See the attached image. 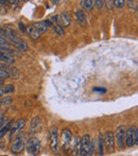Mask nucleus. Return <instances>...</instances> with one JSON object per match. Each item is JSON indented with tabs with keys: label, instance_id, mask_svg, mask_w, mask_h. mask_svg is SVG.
<instances>
[{
	"label": "nucleus",
	"instance_id": "f257e3e1",
	"mask_svg": "<svg viewBox=\"0 0 138 156\" xmlns=\"http://www.w3.org/2000/svg\"><path fill=\"white\" fill-rule=\"evenodd\" d=\"M0 36L4 37L6 41L10 44H13L16 49H19L20 51H26L28 50V44L20 38L17 32L12 29H4V28H0Z\"/></svg>",
	"mask_w": 138,
	"mask_h": 156
},
{
	"label": "nucleus",
	"instance_id": "f03ea898",
	"mask_svg": "<svg viewBox=\"0 0 138 156\" xmlns=\"http://www.w3.org/2000/svg\"><path fill=\"white\" fill-rule=\"evenodd\" d=\"M26 149V138L25 134L20 133L15 137L13 140L12 144H11V152L14 154H20L23 150Z\"/></svg>",
	"mask_w": 138,
	"mask_h": 156
},
{
	"label": "nucleus",
	"instance_id": "7ed1b4c3",
	"mask_svg": "<svg viewBox=\"0 0 138 156\" xmlns=\"http://www.w3.org/2000/svg\"><path fill=\"white\" fill-rule=\"evenodd\" d=\"M58 144H60V138H58V127L53 126L49 131V146L51 151L53 153H55V154H58V151H60Z\"/></svg>",
	"mask_w": 138,
	"mask_h": 156
},
{
	"label": "nucleus",
	"instance_id": "20e7f679",
	"mask_svg": "<svg viewBox=\"0 0 138 156\" xmlns=\"http://www.w3.org/2000/svg\"><path fill=\"white\" fill-rule=\"evenodd\" d=\"M26 148H27V151L32 155H38L41 151V141H39L38 138L34 137H30L29 139L26 141Z\"/></svg>",
	"mask_w": 138,
	"mask_h": 156
},
{
	"label": "nucleus",
	"instance_id": "39448f33",
	"mask_svg": "<svg viewBox=\"0 0 138 156\" xmlns=\"http://www.w3.org/2000/svg\"><path fill=\"white\" fill-rule=\"evenodd\" d=\"M13 54H15V50L8 47H0V63L8 64V65L13 64L15 61Z\"/></svg>",
	"mask_w": 138,
	"mask_h": 156
},
{
	"label": "nucleus",
	"instance_id": "423d86ee",
	"mask_svg": "<svg viewBox=\"0 0 138 156\" xmlns=\"http://www.w3.org/2000/svg\"><path fill=\"white\" fill-rule=\"evenodd\" d=\"M103 142H104V150L108 153H113L115 151V136H114V132H106L103 135Z\"/></svg>",
	"mask_w": 138,
	"mask_h": 156
},
{
	"label": "nucleus",
	"instance_id": "0eeeda50",
	"mask_svg": "<svg viewBox=\"0 0 138 156\" xmlns=\"http://www.w3.org/2000/svg\"><path fill=\"white\" fill-rule=\"evenodd\" d=\"M90 144L91 139L89 135H84L81 138V147H80V156H90Z\"/></svg>",
	"mask_w": 138,
	"mask_h": 156
},
{
	"label": "nucleus",
	"instance_id": "6e6552de",
	"mask_svg": "<svg viewBox=\"0 0 138 156\" xmlns=\"http://www.w3.org/2000/svg\"><path fill=\"white\" fill-rule=\"evenodd\" d=\"M126 127L124 125H119L116 129V134H114L115 136V142L117 141V146L119 149L124 148V137H126Z\"/></svg>",
	"mask_w": 138,
	"mask_h": 156
},
{
	"label": "nucleus",
	"instance_id": "1a4fd4ad",
	"mask_svg": "<svg viewBox=\"0 0 138 156\" xmlns=\"http://www.w3.org/2000/svg\"><path fill=\"white\" fill-rule=\"evenodd\" d=\"M72 140V133L68 129L62 132V147L64 151H70V144Z\"/></svg>",
	"mask_w": 138,
	"mask_h": 156
},
{
	"label": "nucleus",
	"instance_id": "9d476101",
	"mask_svg": "<svg viewBox=\"0 0 138 156\" xmlns=\"http://www.w3.org/2000/svg\"><path fill=\"white\" fill-rule=\"evenodd\" d=\"M25 126H26V120L25 119L17 120V121L15 122L14 124H13L12 129H11L10 137L11 138H14V137H16L17 135H19V134L21 133V131L25 129Z\"/></svg>",
	"mask_w": 138,
	"mask_h": 156
},
{
	"label": "nucleus",
	"instance_id": "9b49d317",
	"mask_svg": "<svg viewBox=\"0 0 138 156\" xmlns=\"http://www.w3.org/2000/svg\"><path fill=\"white\" fill-rule=\"evenodd\" d=\"M137 126H134V125H132V126H130L128 129H126V137H124V144H126V147H129V148H131V147L134 146V131L135 129H136Z\"/></svg>",
	"mask_w": 138,
	"mask_h": 156
},
{
	"label": "nucleus",
	"instance_id": "f8f14e48",
	"mask_svg": "<svg viewBox=\"0 0 138 156\" xmlns=\"http://www.w3.org/2000/svg\"><path fill=\"white\" fill-rule=\"evenodd\" d=\"M41 129V119L39 117H34L30 121L29 134H35Z\"/></svg>",
	"mask_w": 138,
	"mask_h": 156
},
{
	"label": "nucleus",
	"instance_id": "ddd939ff",
	"mask_svg": "<svg viewBox=\"0 0 138 156\" xmlns=\"http://www.w3.org/2000/svg\"><path fill=\"white\" fill-rule=\"evenodd\" d=\"M80 147H81V138L76 136L73 139L71 140V147H70V151L73 156H78L80 153Z\"/></svg>",
	"mask_w": 138,
	"mask_h": 156
},
{
	"label": "nucleus",
	"instance_id": "4468645a",
	"mask_svg": "<svg viewBox=\"0 0 138 156\" xmlns=\"http://www.w3.org/2000/svg\"><path fill=\"white\" fill-rule=\"evenodd\" d=\"M70 21H71V18H70V15L68 13L63 12L58 15V25L61 27H67V26H69Z\"/></svg>",
	"mask_w": 138,
	"mask_h": 156
},
{
	"label": "nucleus",
	"instance_id": "2eb2a0df",
	"mask_svg": "<svg viewBox=\"0 0 138 156\" xmlns=\"http://www.w3.org/2000/svg\"><path fill=\"white\" fill-rule=\"evenodd\" d=\"M74 15H76V20H78L81 25H84V26L87 25V17L82 10H76V13H74Z\"/></svg>",
	"mask_w": 138,
	"mask_h": 156
},
{
	"label": "nucleus",
	"instance_id": "dca6fc26",
	"mask_svg": "<svg viewBox=\"0 0 138 156\" xmlns=\"http://www.w3.org/2000/svg\"><path fill=\"white\" fill-rule=\"evenodd\" d=\"M13 123H14V120H11V121L6 122V123L0 129V138H2L6 133H9V132L11 131V129H12V126H13Z\"/></svg>",
	"mask_w": 138,
	"mask_h": 156
},
{
	"label": "nucleus",
	"instance_id": "f3484780",
	"mask_svg": "<svg viewBox=\"0 0 138 156\" xmlns=\"http://www.w3.org/2000/svg\"><path fill=\"white\" fill-rule=\"evenodd\" d=\"M33 27L39 33H41H41H46L48 31V29H49V28L46 26V23H44V21H37V23H35L33 25Z\"/></svg>",
	"mask_w": 138,
	"mask_h": 156
},
{
	"label": "nucleus",
	"instance_id": "a211bd4d",
	"mask_svg": "<svg viewBox=\"0 0 138 156\" xmlns=\"http://www.w3.org/2000/svg\"><path fill=\"white\" fill-rule=\"evenodd\" d=\"M27 33L30 35V37L33 38V39H37V38H39V36H41V33L35 29V28L33 27V25L29 26V27L27 28Z\"/></svg>",
	"mask_w": 138,
	"mask_h": 156
},
{
	"label": "nucleus",
	"instance_id": "6ab92c4d",
	"mask_svg": "<svg viewBox=\"0 0 138 156\" xmlns=\"http://www.w3.org/2000/svg\"><path fill=\"white\" fill-rule=\"evenodd\" d=\"M98 153L99 155L104 154V142H103V134L99 133L98 135Z\"/></svg>",
	"mask_w": 138,
	"mask_h": 156
},
{
	"label": "nucleus",
	"instance_id": "aec40b11",
	"mask_svg": "<svg viewBox=\"0 0 138 156\" xmlns=\"http://www.w3.org/2000/svg\"><path fill=\"white\" fill-rule=\"evenodd\" d=\"M80 4L82 8H84L85 10H87V11H91L94 8V4H93V1H91V0H84V1H81Z\"/></svg>",
	"mask_w": 138,
	"mask_h": 156
},
{
	"label": "nucleus",
	"instance_id": "412c9836",
	"mask_svg": "<svg viewBox=\"0 0 138 156\" xmlns=\"http://www.w3.org/2000/svg\"><path fill=\"white\" fill-rule=\"evenodd\" d=\"M52 29L54 30V32H55L58 36H64V35H65L64 29H63V27H61L60 25H53V26H52Z\"/></svg>",
	"mask_w": 138,
	"mask_h": 156
},
{
	"label": "nucleus",
	"instance_id": "4be33fe9",
	"mask_svg": "<svg viewBox=\"0 0 138 156\" xmlns=\"http://www.w3.org/2000/svg\"><path fill=\"white\" fill-rule=\"evenodd\" d=\"M12 104V98L11 97H5V98L0 99V105L1 106H9Z\"/></svg>",
	"mask_w": 138,
	"mask_h": 156
},
{
	"label": "nucleus",
	"instance_id": "5701e85b",
	"mask_svg": "<svg viewBox=\"0 0 138 156\" xmlns=\"http://www.w3.org/2000/svg\"><path fill=\"white\" fill-rule=\"evenodd\" d=\"M2 91H3V94H12L15 91V87L14 85L12 84H9V85H5L4 87H2Z\"/></svg>",
	"mask_w": 138,
	"mask_h": 156
},
{
	"label": "nucleus",
	"instance_id": "b1692460",
	"mask_svg": "<svg viewBox=\"0 0 138 156\" xmlns=\"http://www.w3.org/2000/svg\"><path fill=\"white\" fill-rule=\"evenodd\" d=\"M8 120H9V118H8V116H6V115L0 116V129H1V127L3 126L6 122H8Z\"/></svg>",
	"mask_w": 138,
	"mask_h": 156
},
{
	"label": "nucleus",
	"instance_id": "393cba45",
	"mask_svg": "<svg viewBox=\"0 0 138 156\" xmlns=\"http://www.w3.org/2000/svg\"><path fill=\"white\" fill-rule=\"evenodd\" d=\"M0 47H8V48H10L11 47V44L9 43V41H6L5 39L3 38V37L0 36Z\"/></svg>",
	"mask_w": 138,
	"mask_h": 156
},
{
	"label": "nucleus",
	"instance_id": "a878e982",
	"mask_svg": "<svg viewBox=\"0 0 138 156\" xmlns=\"http://www.w3.org/2000/svg\"><path fill=\"white\" fill-rule=\"evenodd\" d=\"M113 3L117 8H123L124 4H126V1L124 0H116V1H113Z\"/></svg>",
	"mask_w": 138,
	"mask_h": 156
},
{
	"label": "nucleus",
	"instance_id": "bb28decb",
	"mask_svg": "<svg viewBox=\"0 0 138 156\" xmlns=\"http://www.w3.org/2000/svg\"><path fill=\"white\" fill-rule=\"evenodd\" d=\"M103 3L104 1H102V0H95V1H93L94 6H96L97 9H101L103 6Z\"/></svg>",
	"mask_w": 138,
	"mask_h": 156
},
{
	"label": "nucleus",
	"instance_id": "cd10ccee",
	"mask_svg": "<svg viewBox=\"0 0 138 156\" xmlns=\"http://www.w3.org/2000/svg\"><path fill=\"white\" fill-rule=\"evenodd\" d=\"M126 3L129 4V6H130V9H132V10H137V1H132V0H129V1H126Z\"/></svg>",
	"mask_w": 138,
	"mask_h": 156
},
{
	"label": "nucleus",
	"instance_id": "c85d7f7f",
	"mask_svg": "<svg viewBox=\"0 0 138 156\" xmlns=\"http://www.w3.org/2000/svg\"><path fill=\"white\" fill-rule=\"evenodd\" d=\"M5 78H9V74L8 72L5 71V70L3 69H0V79H5Z\"/></svg>",
	"mask_w": 138,
	"mask_h": 156
},
{
	"label": "nucleus",
	"instance_id": "c756f323",
	"mask_svg": "<svg viewBox=\"0 0 138 156\" xmlns=\"http://www.w3.org/2000/svg\"><path fill=\"white\" fill-rule=\"evenodd\" d=\"M18 28L23 33H27V28H26V26L23 23H18Z\"/></svg>",
	"mask_w": 138,
	"mask_h": 156
},
{
	"label": "nucleus",
	"instance_id": "7c9ffc66",
	"mask_svg": "<svg viewBox=\"0 0 138 156\" xmlns=\"http://www.w3.org/2000/svg\"><path fill=\"white\" fill-rule=\"evenodd\" d=\"M134 144H138V129H137V127L135 129V131H134Z\"/></svg>",
	"mask_w": 138,
	"mask_h": 156
},
{
	"label": "nucleus",
	"instance_id": "2f4dec72",
	"mask_svg": "<svg viewBox=\"0 0 138 156\" xmlns=\"http://www.w3.org/2000/svg\"><path fill=\"white\" fill-rule=\"evenodd\" d=\"M94 91H99V93H106V89L105 88H102V87H94L93 89Z\"/></svg>",
	"mask_w": 138,
	"mask_h": 156
},
{
	"label": "nucleus",
	"instance_id": "473e14b6",
	"mask_svg": "<svg viewBox=\"0 0 138 156\" xmlns=\"http://www.w3.org/2000/svg\"><path fill=\"white\" fill-rule=\"evenodd\" d=\"M105 3H106L107 9H109V10H113V6H114L113 1H111V0H108V1H105Z\"/></svg>",
	"mask_w": 138,
	"mask_h": 156
},
{
	"label": "nucleus",
	"instance_id": "72a5a7b5",
	"mask_svg": "<svg viewBox=\"0 0 138 156\" xmlns=\"http://www.w3.org/2000/svg\"><path fill=\"white\" fill-rule=\"evenodd\" d=\"M44 23H46V26H47L48 28H52V26H53V23H52L49 19H47V20H44Z\"/></svg>",
	"mask_w": 138,
	"mask_h": 156
},
{
	"label": "nucleus",
	"instance_id": "f704fd0d",
	"mask_svg": "<svg viewBox=\"0 0 138 156\" xmlns=\"http://www.w3.org/2000/svg\"><path fill=\"white\" fill-rule=\"evenodd\" d=\"M11 4H13V5H16V4H18L19 3V1L18 0H11V1H9Z\"/></svg>",
	"mask_w": 138,
	"mask_h": 156
},
{
	"label": "nucleus",
	"instance_id": "c9c22d12",
	"mask_svg": "<svg viewBox=\"0 0 138 156\" xmlns=\"http://www.w3.org/2000/svg\"><path fill=\"white\" fill-rule=\"evenodd\" d=\"M2 94H3V91H2L1 87H0V97H1V96H2Z\"/></svg>",
	"mask_w": 138,
	"mask_h": 156
},
{
	"label": "nucleus",
	"instance_id": "e433bc0d",
	"mask_svg": "<svg viewBox=\"0 0 138 156\" xmlns=\"http://www.w3.org/2000/svg\"><path fill=\"white\" fill-rule=\"evenodd\" d=\"M2 83H3V81H2L1 79H0V85H2Z\"/></svg>",
	"mask_w": 138,
	"mask_h": 156
},
{
	"label": "nucleus",
	"instance_id": "4c0bfd02",
	"mask_svg": "<svg viewBox=\"0 0 138 156\" xmlns=\"http://www.w3.org/2000/svg\"><path fill=\"white\" fill-rule=\"evenodd\" d=\"M2 156H8V155H2Z\"/></svg>",
	"mask_w": 138,
	"mask_h": 156
}]
</instances>
